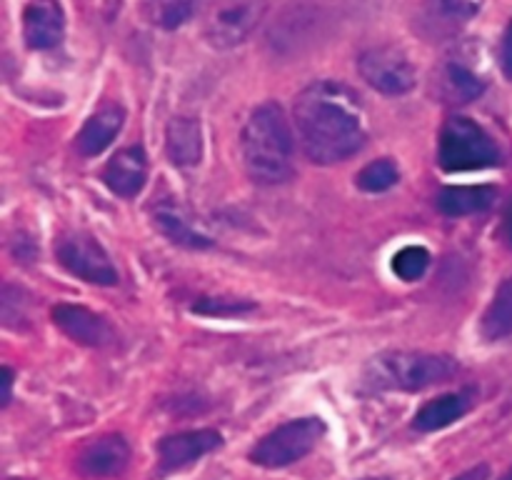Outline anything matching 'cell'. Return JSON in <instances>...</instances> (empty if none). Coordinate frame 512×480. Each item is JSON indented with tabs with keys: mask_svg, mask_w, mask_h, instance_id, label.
<instances>
[{
	"mask_svg": "<svg viewBox=\"0 0 512 480\" xmlns=\"http://www.w3.org/2000/svg\"><path fill=\"white\" fill-rule=\"evenodd\" d=\"M295 125L305 155L318 165L340 163L368 140L360 95L338 80H318L298 95Z\"/></svg>",
	"mask_w": 512,
	"mask_h": 480,
	"instance_id": "obj_1",
	"label": "cell"
},
{
	"mask_svg": "<svg viewBox=\"0 0 512 480\" xmlns=\"http://www.w3.org/2000/svg\"><path fill=\"white\" fill-rule=\"evenodd\" d=\"M240 145L245 168L255 183L278 185L293 175V133L283 108L273 100L250 113Z\"/></svg>",
	"mask_w": 512,
	"mask_h": 480,
	"instance_id": "obj_2",
	"label": "cell"
},
{
	"mask_svg": "<svg viewBox=\"0 0 512 480\" xmlns=\"http://www.w3.org/2000/svg\"><path fill=\"white\" fill-rule=\"evenodd\" d=\"M458 373V363L450 355L425 353V350H388L375 355L365 368V380L380 390H418L445 383Z\"/></svg>",
	"mask_w": 512,
	"mask_h": 480,
	"instance_id": "obj_3",
	"label": "cell"
},
{
	"mask_svg": "<svg viewBox=\"0 0 512 480\" xmlns=\"http://www.w3.org/2000/svg\"><path fill=\"white\" fill-rule=\"evenodd\" d=\"M438 163L448 173L495 168L503 163L495 140L475 120L455 115L443 125L438 143Z\"/></svg>",
	"mask_w": 512,
	"mask_h": 480,
	"instance_id": "obj_4",
	"label": "cell"
},
{
	"mask_svg": "<svg viewBox=\"0 0 512 480\" xmlns=\"http://www.w3.org/2000/svg\"><path fill=\"white\" fill-rule=\"evenodd\" d=\"M323 433L325 423L320 418H315V415L290 420V423L280 425V428L263 435L253 445L248 458L250 463L260 465V468H288V465L303 460L320 443Z\"/></svg>",
	"mask_w": 512,
	"mask_h": 480,
	"instance_id": "obj_5",
	"label": "cell"
},
{
	"mask_svg": "<svg viewBox=\"0 0 512 480\" xmlns=\"http://www.w3.org/2000/svg\"><path fill=\"white\" fill-rule=\"evenodd\" d=\"M265 15V0H213L203 33L213 48H235L250 38Z\"/></svg>",
	"mask_w": 512,
	"mask_h": 480,
	"instance_id": "obj_6",
	"label": "cell"
},
{
	"mask_svg": "<svg viewBox=\"0 0 512 480\" xmlns=\"http://www.w3.org/2000/svg\"><path fill=\"white\" fill-rule=\"evenodd\" d=\"M358 70L365 83L385 95H405L415 88V68L408 55L393 45H378L360 55Z\"/></svg>",
	"mask_w": 512,
	"mask_h": 480,
	"instance_id": "obj_7",
	"label": "cell"
},
{
	"mask_svg": "<svg viewBox=\"0 0 512 480\" xmlns=\"http://www.w3.org/2000/svg\"><path fill=\"white\" fill-rule=\"evenodd\" d=\"M60 265L75 278L93 285H115L118 283V270L110 263L108 253L85 233H68L58 238L55 245Z\"/></svg>",
	"mask_w": 512,
	"mask_h": 480,
	"instance_id": "obj_8",
	"label": "cell"
},
{
	"mask_svg": "<svg viewBox=\"0 0 512 480\" xmlns=\"http://www.w3.org/2000/svg\"><path fill=\"white\" fill-rule=\"evenodd\" d=\"M223 445V435L213 428H200V430H183V433L168 435L158 443V468L160 473H175L203 455L213 453Z\"/></svg>",
	"mask_w": 512,
	"mask_h": 480,
	"instance_id": "obj_9",
	"label": "cell"
},
{
	"mask_svg": "<svg viewBox=\"0 0 512 480\" xmlns=\"http://www.w3.org/2000/svg\"><path fill=\"white\" fill-rule=\"evenodd\" d=\"M53 320L68 338L88 348H108L115 340V330L103 315L73 303H60L53 308Z\"/></svg>",
	"mask_w": 512,
	"mask_h": 480,
	"instance_id": "obj_10",
	"label": "cell"
},
{
	"mask_svg": "<svg viewBox=\"0 0 512 480\" xmlns=\"http://www.w3.org/2000/svg\"><path fill=\"white\" fill-rule=\"evenodd\" d=\"M130 463V445L123 435L108 433L90 440L78 455V470L85 478H113L120 475Z\"/></svg>",
	"mask_w": 512,
	"mask_h": 480,
	"instance_id": "obj_11",
	"label": "cell"
},
{
	"mask_svg": "<svg viewBox=\"0 0 512 480\" xmlns=\"http://www.w3.org/2000/svg\"><path fill=\"white\" fill-rule=\"evenodd\" d=\"M65 15L55 0H30L23 10V38L28 48L50 50L63 40Z\"/></svg>",
	"mask_w": 512,
	"mask_h": 480,
	"instance_id": "obj_12",
	"label": "cell"
},
{
	"mask_svg": "<svg viewBox=\"0 0 512 480\" xmlns=\"http://www.w3.org/2000/svg\"><path fill=\"white\" fill-rule=\"evenodd\" d=\"M105 185L120 198H133L148 180V155L140 145H130L108 160L103 173Z\"/></svg>",
	"mask_w": 512,
	"mask_h": 480,
	"instance_id": "obj_13",
	"label": "cell"
},
{
	"mask_svg": "<svg viewBox=\"0 0 512 480\" xmlns=\"http://www.w3.org/2000/svg\"><path fill=\"white\" fill-rule=\"evenodd\" d=\"M123 123H125V110L120 108V105L108 103L100 110H95V113L85 120L78 138H75L78 153L85 155V158L100 155L110 143H113L115 135L123 130Z\"/></svg>",
	"mask_w": 512,
	"mask_h": 480,
	"instance_id": "obj_14",
	"label": "cell"
},
{
	"mask_svg": "<svg viewBox=\"0 0 512 480\" xmlns=\"http://www.w3.org/2000/svg\"><path fill=\"white\" fill-rule=\"evenodd\" d=\"M473 398V390H458V393H445L440 395V398L428 400V403L415 413L413 428L420 430V433H435V430L448 428L455 420H460L463 415L470 413Z\"/></svg>",
	"mask_w": 512,
	"mask_h": 480,
	"instance_id": "obj_15",
	"label": "cell"
},
{
	"mask_svg": "<svg viewBox=\"0 0 512 480\" xmlns=\"http://www.w3.org/2000/svg\"><path fill=\"white\" fill-rule=\"evenodd\" d=\"M165 150L178 168H195L203 158V128L195 118H173L165 130Z\"/></svg>",
	"mask_w": 512,
	"mask_h": 480,
	"instance_id": "obj_16",
	"label": "cell"
},
{
	"mask_svg": "<svg viewBox=\"0 0 512 480\" xmlns=\"http://www.w3.org/2000/svg\"><path fill=\"white\" fill-rule=\"evenodd\" d=\"M153 223L170 243L175 245H183V248H193V250H205L213 245V240L205 238L203 233L190 225V220L180 213L175 205L163 203V205H155L153 208Z\"/></svg>",
	"mask_w": 512,
	"mask_h": 480,
	"instance_id": "obj_17",
	"label": "cell"
},
{
	"mask_svg": "<svg viewBox=\"0 0 512 480\" xmlns=\"http://www.w3.org/2000/svg\"><path fill=\"white\" fill-rule=\"evenodd\" d=\"M493 200L495 188H490V185H453L438 195V208L440 213L450 215V218H463V215L488 210Z\"/></svg>",
	"mask_w": 512,
	"mask_h": 480,
	"instance_id": "obj_18",
	"label": "cell"
},
{
	"mask_svg": "<svg viewBox=\"0 0 512 480\" xmlns=\"http://www.w3.org/2000/svg\"><path fill=\"white\" fill-rule=\"evenodd\" d=\"M483 8V0H428L425 20L435 33H455Z\"/></svg>",
	"mask_w": 512,
	"mask_h": 480,
	"instance_id": "obj_19",
	"label": "cell"
},
{
	"mask_svg": "<svg viewBox=\"0 0 512 480\" xmlns=\"http://www.w3.org/2000/svg\"><path fill=\"white\" fill-rule=\"evenodd\" d=\"M483 335L488 340H503L512 335V278L503 280L495 290L493 303L483 315Z\"/></svg>",
	"mask_w": 512,
	"mask_h": 480,
	"instance_id": "obj_20",
	"label": "cell"
},
{
	"mask_svg": "<svg viewBox=\"0 0 512 480\" xmlns=\"http://www.w3.org/2000/svg\"><path fill=\"white\" fill-rule=\"evenodd\" d=\"M200 0H145V15L160 30H175L188 23Z\"/></svg>",
	"mask_w": 512,
	"mask_h": 480,
	"instance_id": "obj_21",
	"label": "cell"
},
{
	"mask_svg": "<svg viewBox=\"0 0 512 480\" xmlns=\"http://www.w3.org/2000/svg\"><path fill=\"white\" fill-rule=\"evenodd\" d=\"M445 83L453 90L455 98H460L463 103L475 100L485 90V80L468 63H463V60H450L445 65Z\"/></svg>",
	"mask_w": 512,
	"mask_h": 480,
	"instance_id": "obj_22",
	"label": "cell"
},
{
	"mask_svg": "<svg viewBox=\"0 0 512 480\" xmlns=\"http://www.w3.org/2000/svg\"><path fill=\"white\" fill-rule=\"evenodd\" d=\"M358 188L365 190V193H385V190L393 188L400 180L398 168H395L393 160H373L370 165H365L358 173Z\"/></svg>",
	"mask_w": 512,
	"mask_h": 480,
	"instance_id": "obj_23",
	"label": "cell"
},
{
	"mask_svg": "<svg viewBox=\"0 0 512 480\" xmlns=\"http://www.w3.org/2000/svg\"><path fill=\"white\" fill-rule=\"evenodd\" d=\"M430 268V253L423 245H405L403 250H398L393 258V273L400 280H420Z\"/></svg>",
	"mask_w": 512,
	"mask_h": 480,
	"instance_id": "obj_24",
	"label": "cell"
},
{
	"mask_svg": "<svg viewBox=\"0 0 512 480\" xmlns=\"http://www.w3.org/2000/svg\"><path fill=\"white\" fill-rule=\"evenodd\" d=\"M255 305L248 300H228V298H200L193 303V313L213 315V318H230V315H240L245 310H253Z\"/></svg>",
	"mask_w": 512,
	"mask_h": 480,
	"instance_id": "obj_25",
	"label": "cell"
},
{
	"mask_svg": "<svg viewBox=\"0 0 512 480\" xmlns=\"http://www.w3.org/2000/svg\"><path fill=\"white\" fill-rule=\"evenodd\" d=\"M500 65H503V73L512 78V20L508 28H505L503 43H500Z\"/></svg>",
	"mask_w": 512,
	"mask_h": 480,
	"instance_id": "obj_26",
	"label": "cell"
},
{
	"mask_svg": "<svg viewBox=\"0 0 512 480\" xmlns=\"http://www.w3.org/2000/svg\"><path fill=\"white\" fill-rule=\"evenodd\" d=\"M490 478V465H475V468L465 470V473H460L458 478L453 480H488Z\"/></svg>",
	"mask_w": 512,
	"mask_h": 480,
	"instance_id": "obj_27",
	"label": "cell"
},
{
	"mask_svg": "<svg viewBox=\"0 0 512 480\" xmlns=\"http://www.w3.org/2000/svg\"><path fill=\"white\" fill-rule=\"evenodd\" d=\"M3 383H5V398H3V403L8 405L10 398H13V370H10V368H3Z\"/></svg>",
	"mask_w": 512,
	"mask_h": 480,
	"instance_id": "obj_28",
	"label": "cell"
},
{
	"mask_svg": "<svg viewBox=\"0 0 512 480\" xmlns=\"http://www.w3.org/2000/svg\"><path fill=\"white\" fill-rule=\"evenodd\" d=\"M505 235H508V240L512 245V205L508 208V213H505Z\"/></svg>",
	"mask_w": 512,
	"mask_h": 480,
	"instance_id": "obj_29",
	"label": "cell"
},
{
	"mask_svg": "<svg viewBox=\"0 0 512 480\" xmlns=\"http://www.w3.org/2000/svg\"><path fill=\"white\" fill-rule=\"evenodd\" d=\"M503 480H512V470H510V473L508 475H505V478Z\"/></svg>",
	"mask_w": 512,
	"mask_h": 480,
	"instance_id": "obj_30",
	"label": "cell"
},
{
	"mask_svg": "<svg viewBox=\"0 0 512 480\" xmlns=\"http://www.w3.org/2000/svg\"><path fill=\"white\" fill-rule=\"evenodd\" d=\"M365 480H385V478H365Z\"/></svg>",
	"mask_w": 512,
	"mask_h": 480,
	"instance_id": "obj_31",
	"label": "cell"
}]
</instances>
